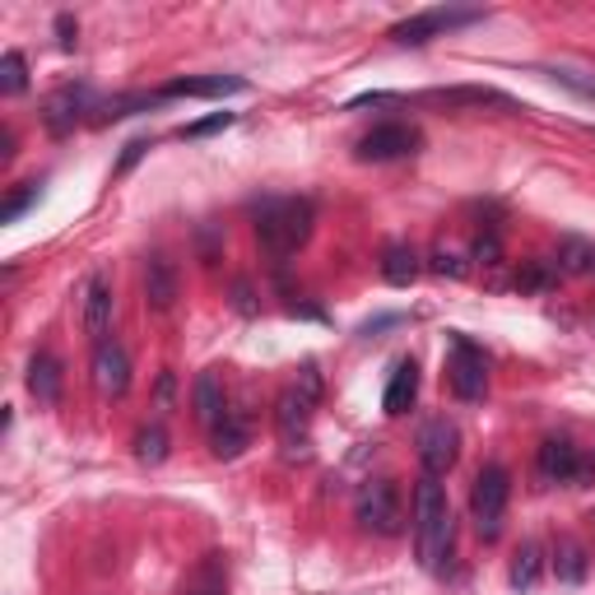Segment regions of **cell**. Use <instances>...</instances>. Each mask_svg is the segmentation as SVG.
Masks as SVG:
<instances>
[{"label":"cell","instance_id":"cell-1","mask_svg":"<svg viewBox=\"0 0 595 595\" xmlns=\"http://www.w3.org/2000/svg\"><path fill=\"white\" fill-rule=\"evenodd\" d=\"M451 535H457V521H451V502L447 488L433 475L418 479L414 488V554L428 572H442L451 558Z\"/></svg>","mask_w":595,"mask_h":595},{"label":"cell","instance_id":"cell-2","mask_svg":"<svg viewBox=\"0 0 595 595\" xmlns=\"http://www.w3.org/2000/svg\"><path fill=\"white\" fill-rule=\"evenodd\" d=\"M312 223H317V209L312 201H298V196H284V201H266L256 209V238L260 247L270 256H293L298 247H307L312 238Z\"/></svg>","mask_w":595,"mask_h":595},{"label":"cell","instance_id":"cell-3","mask_svg":"<svg viewBox=\"0 0 595 595\" xmlns=\"http://www.w3.org/2000/svg\"><path fill=\"white\" fill-rule=\"evenodd\" d=\"M321 400V373L317 367H303L298 381L275 400V428H279V442L284 447H303L307 442V424H312V410Z\"/></svg>","mask_w":595,"mask_h":595},{"label":"cell","instance_id":"cell-4","mask_svg":"<svg viewBox=\"0 0 595 595\" xmlns=\"http://www.w3.org/2000/svg\"><path fill=\"white\" fill-rule=\"evenodd\" d=\"M507 498H512V475L502 465H484L470 488V517H475L479 539H498L502 535V512Z\"/></svg>","mask_w":595,"mask_h":595},{"label":"cell","instance_id":"cell-5","mask_svg":"<svg viewBox=\"0 0 595 595\" xmlns=\"http://www.w3.org/2000/svg\"><path fill=\"white\" fill-rule=\"evenodd\" d=\"M354 517H359V526L373 531V535H400V526H405V507H400L396 479L363 484V494L354 502Z\"/></svg>","mask_w":595,"mask_h":595},{"label":"cell","instance_id":"cell-6","mask_svg":"<svg viewBox=\"0 0 595 595\" xmlns=\"http://www.w3.org/2000/svg\"><path fill=\"white\" fill-rule=\"evenodd\" d=\"M475 20H484V10H424L405 24H396L391 42L396 47H428L433 38H442L447 28H461V24H475Z\"/></svg>","mask_w":595,"mask_h":595},{"label":"cell","instance_id":"cell-7","mask_svg":"<svg viewBox=\"0 0 595 595\" xmlns=\"http://www.w3.org/2000/svg\"><path fill=\"white\" fill-rule=\"evenodd\" d=\"M461 457V433L451 418H428L424 428H418V465H424V475L442 479L451 465Z\"/></svg>","mask_w":595,"mask_h":595},{"label":"cell","instance_id":"cell-8","mask_svg":"<svg viewBox=\"0 0 595 595\" xmlns=\"http://www.w3.org/2000/svg\"><path fill=\"white\" fill-rule=\"evenodd\" d=\"M447 381L461 400H479L488 391V359L479 354L465 336H451V359H447Z\"/></svg>","mask_w":595,"mask_h":595},{"label":"cell","instance_id":"cell-9","mask_svg":"<svg viewBox=\"0 0 595 595\" xmlns=\"http://www.w3.org/2000/svg\"><path fill=\"white\" fill-rule=\"evenodd\" d=\"M424 139H418L414 126H400V121H387V126H373L363 139H359V159L363 163H391V159H405V154H414Z\"/></svg>","mask_w":595,"mask_h":595},{"label":"cell","instance_id":"cell-10","mask_svg":"<svg viewBox=\"0 0 595 595\" xmlns=\"http://www.w3.org/2000/svg\"><path fill=\"white\" fill-rule=\"evenodd\" d=\"M89 373H94L98 396L121 400V396L131 391V354H126V349H121L117 340L94 344V363H89Z\"/></svg>","mask_w":595,"mask_h":595},{"label":"cell","instance_id":"cell-11","mask_svg":"<svg viewBox=\"0 0 595 595\" xmlns=\"http://www.w3.org/2000/svg\"><path fill=\"white\" fill-rule=\"evenodd\" d=\"M84 336H89L94 344L108 340L112 330V312H117V298H112V279L108 275H89L84 279Z\"/></svg>","mask_w":595,"mask_h":595},{"label":"cell","instance_id":"cell-12","mask_svg":"<svg viewBox=\"0 0 595 595\" xmlns=\"http://www.w3.org/2000/svg\"><path fill=\"white\" fill-rule=\"evenodd\" d=\"M535 475L545 484H568V479L582 475V457H576V447L568 437H545L535 451Z\"/></svg>","mask_w":595,"mask_h":595},{"label":"cell","instance_id":"cell-13","mask_svg":"<svg viewBox=\"0 0 595 595\" xmlns=\"http://www.w3.org/2000/svg\"><path fill=\"white\" fill-rule=\"evenodd\" d=\"M89 102H94V94L84 89V84H80V89H75V84H70V89L51 94V98H47V108H42L47 131H51V135H70V131L80 126V117L89 112Z\"/></svg>","mask_w":595,"mask_h":595},{"label":"cell","instance_id":"cell-14","mask_svg":"<svg viewBox=\"0 0 595 595\" xmlns=\"http://www.w3.org/2000/svg\"><path fill=\"white\" fill-rule=\"evenodd\" d=\"M229 94H247L242 75H186L172 80L159 98H229Z\"/></svg>","mask_w":595,"mask_h":595},{"label":"cell","instance_id":"cell-15","mask_svg":"<svg viewBox=\"0 0 595 595\" xmlns=\"http://www.w3.org/2000/svg\"><path fill=\"white\" fill-rule=\"evenodd\" d=\"M172 303H178V266L168 256H149L145 260V307L168 312Z\"/></svg>","mask_w":595,"mask_h":595},{"label":"cell","instance_id":"cell-16","mask_svg":"<svg viewBox=\"0 0 595 595\" xmlns=\"http://www.w3.org/2000/svg\"><path fill=\"white\" fill-rule=\"evenodd\" d=\"M247 442H252V424L233 410H223L219 424L209 428V451H215L219 461H238L242 451H247Z\"/></svg>","mask_w":595,"mask_h":595},{"label":"cell","instance_id":"cell-17","mask_svg":"<svg viewBox=\"0 0 595 595\" xmlns=\"http://www.w3.org/2000/svg\"><path fill=\"white\" fill-rule=\"evenodd\" d=\"M414 400H418V363H414V359H400V363L391 367V381H387V396H381V410H387L391 418H400V414L414 410Z\"/></svg>","mask_w":595,"mask_h":595},{"label":"cell","instance_id":"cell-18","mask_svg":"<svg viewBox=\"0 0 595 595\" xmlns=\"http://www.w3.org/2000/svg\"><path fill=\"white\" fill-rule=\"evenodd\" d=\"M418 252L410 247V242H391L387 252H381V279L387 284H396V289H410L414 279H418Z\"/></svg>","mask_w":595,"mask_h":595},{"label":"cell","instance_id":"cell-19","mask_svg":"<svg viewBox=\"0 0 595 595\" xmlns=\"http://www.w3.org/2000/svg\"><path fill=\"white\" fill-rule=\"evenodd\" d=\"M28 391L38 396V405H57V400H61V363L51 354H33L28 359Z\"/></svg>","mask_w":595,"mask_h":595},{"label":"cell","instance_id":"cell-20","mask_svg":"<svg viewBox=\"0 0 595 595\" xmlns=\"http://www.w3.org/2000/svg\"><path fill=\"white\" fill-rule=\"evenodd\" d=\"M191 405H196V418H201L205 428L219 424L223 396H219V377H215V373H201V377H196V387H191Z\"/></svg>","mask_w":595,"mask_h":595},{"label":"cell","instance_id":"cell-21","mask_svg":"<svg viewBox=\"0 0 595 595\" xmlns=\"http://www.w3.org/2000/svg\"><path fill=\"white\" fill-rule=\"evenodd\" d=\"M539 568H545L539 545H521L517 558H512V586H517V591H531V586L539 582Z\"/></svg>","mask_w":595,"mask_h":595},{"label":"cell","instance_id":"cell-22","mask_svg":"<svg viewBox=\"0 0 595 595\" xmlns=\"http://www.w3.org/2000/svg\"><path fill=\"white\" fill-rule=\"evenodd\" d=\"M24 89H28V61L20 57V51H5V57H0V94L14 98Z\"/></svg>","mask_w":595,"mask_h":595},{"label":"cell","instance_id":"cell-23","mask_svg":"<svg viewBox=\"0 0 595 595\" xmlns=\"http://www.w3.org/2000/svg\"><path fill=\"white\" fill-rule=\"evenodd\" d=\"M135 457L145 461V465H159L163 457H168V433L154 424V428H139V437H135Z\"/></svg>","mask_w":595,"mask_h":595},{"label":"cell","instance_id":"cell-24","mask_svg":"<svg viewBox=\"0 0 595 595\" xmlns=\"http://www.w3.org/2000/svg\"><path fill=\"white\" fill-rule=\"evenodd\" d=\"M591 260H595V247H586V242H563V252H558V275H582V270H591Z\"/></svg>","mask_w":595,"mask_h":595},{"label":"cell","instance_id":"cell-25","mask_svg":"<svg viewBox=\"0 0 595 595\" xmlns=\"http://www.w3.org/2000/svg\"><path fill=\"white\" fill-rule=\"evenodd\" d=\"M554 572L563 576V582H582V576H586V549L582 545H563V549H558V558H554Z\"/></svg>","mask_w":595,"mask_h":595},{"label":"cell","instance_id":"cell-26","mask_svg":"<svg viewBox=\"0 0 595 595\" xmlns=\"http://www.w3.org/2000/svg\"><path fill=\"white\" fill-rule=\"evenodd\" d=\"M149 102H154V94H131V98H112V102H102L94 121H121V117H131L135 108H149Z\"/></svg>","mask_w":595,"mask_h":595},{"label":"cell","instance_id":"cell-27","mask_svg":"<svg viewBox=\"0 0 595 595\" xmlns=\"http://www.w3.org/2000/svg\"><path fill=\"white\" fill-rule=\"evenodd\" d=\"M437 102H475V108H484V102H498V108H507V98L502 94H494V89H442V94H433Z\"/></svg>","mask_w":595,"mask_h":595},{"label":"cell","instance_id":"cell-28","mask_svg":"<svg viewBox=\"0 0 595 595\" xmlns=\"http://www.w3.org/2000/svg\"><path fill=\"white\" fill-rule=\"evenodd\" d=\"M554 275H558V270H549V266H539V260H531V266L517 275V289L539 293V289H549V284H554Z\"/></svg>","mask_w":595,"mask_h":595},{"label":"cell","instance_id":"cell-29","mask_svg":"<svg viewBox=\"0 0 595 595\" xmlns=\"http://www.w3.org/2000/svg\"><path fill=\"white\" fill-rule=\"evenodd\" d=\"M229 126H233V112H215V117H205V121H191V126L182 131V139H205V135L229 131Z\"/></svg>","mask_w":595,"mask_h":595},{"label":"cell","instance_id":"cell-30","mask_svg":"<svg viewBox=\"0 0 595 595\" xmlns=\"http://www.w3.org/2000/svg\"><path fill=\"white\" fill-rule=\"evenodd\" d=\"M28 205H38V186H33V182H28L24 191H14V196L5 201V209H0V223H14V219H20L24 209H28Z\"/></svg>","mask_w":595,"mask_h":595},{"label":"cell","instance_id":"cell-31","mask_svg":"<svg viewBox=\"0 0 595 595\" xmlns=\"http://www.w3.org/2000/svg\"><path fill=\"white\" fill-rule=\"evenodd\" d=\"M145 154H149V139H131V145L121 149V159H117V168H112V178H126V172H131L139 159H145Z\"/></svg>","mask_w":595,"mask_h":595},{"label":"cell","instance_id":"cell-32","mask_svg":"<svg viewBox=\"0 0 595 595\" xmlns=\"http://www.w3.org/2000/svg\"><path fill=\"white\" fill-rule=\"evenodd\" d=\"M498 256H502L498 233H479L475 238V260H479V266H498Z\"/></svg>","mask_w":595,"mask_h":595},{"label":"cell","instance_id":"cell-33","mask_svg":"<svg viewBox=\"0 0 595 595\" xmlns=\"http://www.w3.org/2000/svg\"><path fill=\"white\" fill-rule=\"evenodd\" d=\"M428 266H433L437 275H451V279H461V275H465V266H461V256H451L447 247H437V252H433V260H428Z\"/></svg>","mask_w":595,"mask_h":595},{"label":"cell","instance_id":"cell-34","mask_svg":"<svg viewBox=\"0 0 595 595\" xmlns=\"http://www.w3.org/2000/svg\"><path fill=\"white\" fill-rule=\"evenodd\" d=\"M57 33H61V47L65 51L75 47V20H70V14H61V20H57Z\"/></svg>","mask_w":595,"mask_h":595},{"label":"cell","instance_id":"cell-35","mask_svg":"<svg viewBox=\"0 0 595 595\" xmlns=\"http://www.w3.org/2000/svg\"><path fill=\"white\" fill-rule=\"evenodd\" d=\"M186 595H223L219 586H201V591H186Z\"/></svg>","mask_w":595,"mask_h":595},{"label":"cell","instance_id":"cell-36","mask_svg":"<svg viewBox=\"0 0 595 595\" xmlns=\"http://www.w3.org/2000/svg\"><path fill=\"white\" fill-rule=\"evenodd\" d=\"M591 270H595V260H591Z\"/></svg>","mask_w":595,"mask_h":595}]
</instances>
